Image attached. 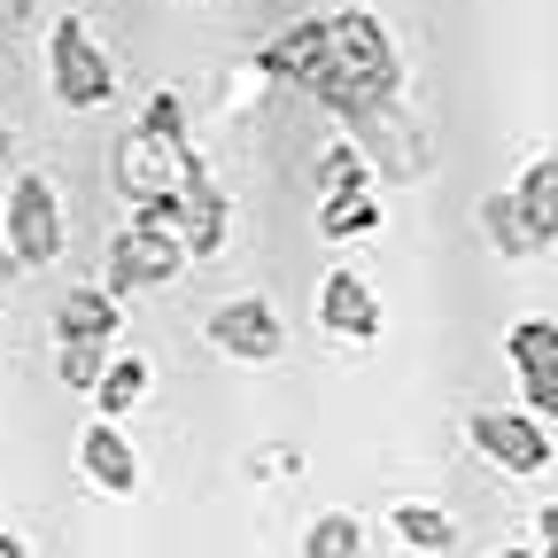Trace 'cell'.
Listing matches in <instances>:
<instances>
[{"label": "cell", "mask_w": 558, "mask_h": 558, "mask_svg": "<svg viewBox=\"0 0 558 558\" xmlns=\"http://www.w3.org/2000/svg\"><path fill=\"white\" fill-rule=\"evenodd\" d=\"M388 535H396L403 550H418V558H442V550L458 543V512L435 505V497H396V505H388Z\"/></svg>", "instance_id": "obj_16"}, {"label": "cell", "mask_w": 558, "mask_h": 558, "mask_svg": "<svg viewBox=\"0 0 558 558\" xmlns=\"http://www.w3.org/2000/svg\"><path fill=\"white\" fill-rule=\"evenodd\" d=\"M488 558H535V543H505V550H488Z\"/></svg>", "instance_id": "obj_26"}, {"label": "cell", "mask_w": 558, "mask_h": 558, "mask_svg": "<svg viewBox=\"0 0 558 558\" xmlns=\"http://www.w3.org/2000/svg\"><path fill=\"white\" fill-rule=\"evenodd\" d=\"M148 388H156V365L140 357V349H109V357H101V380H94L86 396H94L101 418H132L140 403H148Z\"/></svg>", "instance_id": "obj_15"}, {"label": "cell", "mask_w": 558, "mask_h": 558, "mask_svg": "<svg viewBox=\"0 0 558 558\" xmlns=\"http://www.w3.org/2000/svg\"><path fill=\"white\" fill-rule=\"evenodd\" d=\"M256 70H264V78H279V86L318 94L326 109H365V101L403 94L396 32H388L373 9H333V16L288 24V32L256 54Z\"/></svg>", "instance_id": "obj_1"}, {"label": "cell", "mask_w": 558, "mask_h": 558, "mask_svg": "<svg viewBox=\"0 0 558 558\" xmlns=\"http://www.w3.org/2000/svg\"><path fill=\"white\" fill-rule=\"evenodd\" d=\"M186 264H194V256H186V241L171 233V218H163V209H140V218H124V226L109 233V248H101V288H109L117 303H132V295L171 288Z\"/></svg>", "instance_id": "obj_4"}, {"label": "cell", "mask_w": 558, "mask_h": 558, "mask_svg": "<svg viewBox=\"0 0 558 558\" xmlns=\"http://www.w3.org/2000/svg\"><path fill=\"white\" fill-rule=\"evenodd\" d=\"M78 473L101 488V497H140V481H148V465H140L132 435H124V418H86L78 427Z\"/></svg>", "instance_id": "obj_12"}, {"label": "cell", "mask_w": 558, "mask_h": 558, "mask_svg": "<svg viewBox=\"0 0 558 558\" xmlns=\"http://www.w3.org/2000/svg\"><path fill=\"white\" fill-rule=\"evenodd\" d=\"M481 241L497 248L505 264H535V241H527V226L512 218V194H505V186L481 194Z\"/></svg>", "instance_id": "obj_18"}, {"label": "cell", "mask_w": 558, "mask_h": 558, "mask_svg": "<svg viewBox=\"0 0 558 558\" xmlns=\"http://www.w3.org/2000/svg\"><path fill=\"white\" fill-rule=\"evenodd\" d=\"M163 9H202V0H163Z\"/></svg>", "instance_id": "obj_27"}, {"label": "cell", "mask_w": 558, "mask_h": 558, "mask_svg": "<svg viewBox=\"0 0 558 558\" xmlns=\"http://www.w3.org/2000/svg\"><path fill=\"white\" fill-rule=\"evenodd\" d=\"M349 186H380V179H373V163L357 156V140L341 132L333 148L318 156V194H349Z\"/></svg>", "instance_id": "obj_20"}, {"label": "cell", "mask_w": 558, "mask_h": 558, "mask_svg": "<svg viewBox=\"0 0 558 558\" xmlns=\"http://www.w3.org/2000/svg\"><path fill=\"white\" fill-rule=\"evenodd\" d=\"M0 241H9L16 271H54L62 248H70V209H62V186L47 171H16L9 194H0Z\"/></svg>", "instance_id": "obj_5"}, {"label": "cell", "mask_w": 558, "mask_h": 558, "mask_svg": "<svg viewBox=\"0 0 558 558\" xmlns=\"http://www.w3.org/2000/svg\"><path fill=\"white\" fill-rule=\"evenodd\" d=\"M303 558H365V520L357 512H318L303 527Z\"/></svg>", "instance_id": "obj_19"}, {"label": "cell", "mask_w": 558, "mask_h": 558, "mask_svg": "<svg viewBox=\"0 0 558 558\" xmlns=\"http://www.w3.org/2000/svg\"><path fill=\"white\" fill-rule=\"evenodd\" d=\"M101 357H109V341H54V373L78 388V396L101 380Z\"/></svg>", "instance_id": "obj_21"}, {"label": "cell", "mask_w": 558, "mask_h": 558, "mask_svg": "<svg viewBox=\"0 0 558 558\" xmlns=\"http://www.w3.org/2000/svg\"><path fill=\"white\" fill-rule=\"evenodd\" d=\"M311 318H318V333H326V341H341V349H373V341H380V326H388L380 288H373L365 271H349V264H333V271L318 279Z\"/></svg>", "instance_id": "obj_8"}, {"label": "cell", "mask_w": 558, "mask_h": 558, "mask_svg": "<svg viewBox=\"0 0 558 558\" xmlns=\"http://www.w3.org/2000/svg\"><path fill=\"white\" fill-rule=\"evenodd\" d=\"M341 117H349V140H357V156L373 163V179H396V186L427 179V140H418V117L403 109V94L365 101V109H341Z\"/></svg>", "instance_id": "obj_7"}, {"label": "cell", "mask_w": 558, "mask_h": 558, "mask_svg": "<svg viewBox=\"0 0 558 558\" xmlns=\"http://www.w3.org/2000/svg\"><path fill=\"white\" fill-rule=\"evenodd\" d=\"M140 124H148L156 140H171V148H186V140H194V124H186V101H179V94H156L148 109H140Z\"/></svg>", "instance_id": "obj_22"}, {"label": "cell", "mask_w": 558, "mask_h": 558, "mask_svg": "<svg viewBox=\"0 0 558 558\" xmlns=\"http://www.w3.org/2000/svg\"><path fill=\"white\" fill-rule=\"evenodd\" d=\"M202 148L186 140V148H171V140H156L148 124H132L117 132V148H109V194L124 202V218H140V209H163L186 179H202Z\"/></svg>", "instance_id": "obj_3"}, {"label": "cell", "mask_w": 558, "mask_h": 558, "mask_svg": "<svg viewBox=\"0 0 558 558\" xmlns=\"http://www.w3.org/2000/svg\"><path fill=\"white\" fill-rule=\"evenodd\" d=\"M202 333H209V349L233 357V365H271L279 349H288V318H279L271 295H226L218 311L202 318Z\"/></svg>", "instance_id": "obj_9"}, {"label": "cell", "mask_w": 558, "mask_h": 558, "mask_svg": "<svg viewBox=\"0 0 558 558\" xmlns=\"http://www.w3.org/2000/svg\"><path fill=\"white\" fill-rule=\"evenodd\" d=\"M163 218H171V233L186 241V256L194 264H209V256H226V241H233V202H226V186L218 179H186L171 202H163Z\"/></svg>", "instance_id": "obj_11"}, {"label": "cell", "mask_w": 558, "mask_h": 558, "mask_svg": "<svg viewBox=\"0 0 558 558\" xmlns=\"http://www.w3.org/2000/svg\"><path fill=\"white\" fill-rule=\"evenodd\" d=\"M505 194H512V218L527 226L535 256H543V248H558V156H535V163H520V179H512Z\"/></svg>", "instance_id": "obj_13"}, {"label": "cell", "mask_w": 558, "mask_h": 558, "mask_svg": "<svg viewBox=\"0 0 558 558\" xmlns=\"http://www.w3.org/2000/svg\"><path fill=\"white\" fill-rule=\"evenodd\" d=\"M0 558H32V543H24L16 527H0Z\"/></svg>", "instance_id": "obj_24"}, {"label": "cell", "mask_w": 558, "mask_h": 558, "mask_svg": "<svg viewBox=\"0 0 558 558\" xmlns=\"http://www.w3.org/2000/svg\"><path fill=\"white\" fill-rule=\"evenodd\" d=\"M535 558H558V505H535Z\"/></svg>", "instance_id": "obj_23"}, {"label": "cell", "mask_w": 558, "mask_h": 558, "mask_svg": "<svg viewBox=\"0 0 558 558\" xmlns=\"http://www.w3.org/2000/svg\"><path fill=\"white\" fill-rule=\"evenodd\" d=\"M117 326H124V303L101 288H70L62 303H54V341H117Z\"/></svg>", "instance_id": "obj_17"}, {"label": "cell", "mask_w": 558, "mask_h": 558, "mask_svg": "<svg viewBox=\"0 0 558 558\" xmlns=\"http://www.w3.org/2000/svg\"><path fill=\"white\" fill-rule=\"evenodd\" d=\"M16 279H24V271H16V256H9V241H0V295H9V288H16Z\"/></svg>", "instance_id": "obj_25"}, {"label": "cell", "mask_w": 558, "mask_h": 558, "mask_svg": "<svg viewBox=\"0 0 558 558\" xmlns=\"http://www.w3.org/2000/svg\"><path fill=\"white\" fill-rule=\"evenodd\" d=\"M380 226H388V202H380V186L318 194V241H333V248H357V241H380Z\"/></svg>", "instance_id": "obj_14"}, {"label": "cell", "mask_w": 558, "mask_h": 558, "mask_svg": "<svg viewBox=\"0 0 558 558\" xmlns=\"http://www.w3.org/2000/svg\"><path fill=\"white\" fill-rule=\"evenodd\" d=\"M465 442L488 473H505V481H543L558 465V435L543 427V418L527 403H481L465 411Z\"/></svg>", "instance_id": "obj_6"}, {"label": "cell", "mask_w": 558, "mask_h": 558, "mask_svg": "<svg viewBox=\"0 0 558 558\" xmlns=\"http://www.w3.org/2000/svg\"><path fill=\"white\" fill-rule=\"evenodd\" d=\"M47 101L70 109V117H101L117 101V62L78 9H62L47 24Z\"/></svg>", "instance_id": "obj_2"}, {"label": "cell", "mask_w": 558, "mask_h": 558, "mask_svg": "<svg viewBox=\"0 0 558 558\" xmlns=\"http://www.w3.org/2000/svg\"><path fill=\"white\" fill-rule=\"evenodd\" d=\"M505 365L520 380V403L558 435V318H512L505 326Z\"/></svg>", "instance_id": "obj_10"}]
</instances>
